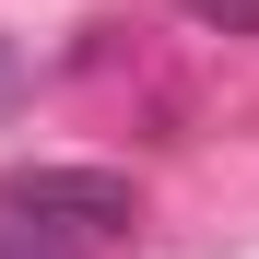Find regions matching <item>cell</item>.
I'll list each match as a JSON object with an SVG mask.
<instances>
[{"instance_id":"obj_1","label":"cell","mask_w":259,"mask_h":259,"mask_svg":"<svg viewBox=\"0 0 259 259\" xmlns=\"http://www.w3.org/2000/svg\"><path fill=\"white\" fill-rule=\"evenodd\" d=\"M0 212L35 236H130V177H106V165H24L12 189H0Z\"/></svg>"},{"instance_id":"obj_2","label":"cell","mask_w":259,"mask_h":259,"mask_svg":"<svg viewBox=\"0 0 259 259\" xmlns=\"http://www.w3.org/2000/svg\"><path fill=\"white\" fill-rule=\"evenodd\" d=\"M189 24H236V35H259V0H177Z\"/></svg>"}]
</instances>
